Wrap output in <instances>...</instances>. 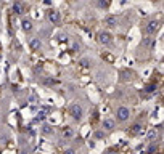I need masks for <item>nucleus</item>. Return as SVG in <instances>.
<instances>
[{
  "label": "nucleus",
  "instance_id": "obj_1",
  "mask_svg": "<svg viewBox=\"0 0 164 154\" xmlns=\"http://www.w3.org/2000/svg\"><path fill=\"white\" fill-rule=\"evenodd\" d=\"M69 114H71V117L74 119V120H80L82 119V116H84V109H82V106L79 104V103H74V104H71V108H69Z\"/></svg>",
  "mask_w": 164,
  "mask_h": 154
},
{
  "label": "nucleus",
  "instance_id": "obj_2",
  "mask_svg": "<svg viewBox=\"0 0 164 154\" xmlns=\"http://www.w3.org/2000/svg\"><path fill=\"white\" fill-rule=\"evenodd\" d=\"M116 117H118L119 122H126L130 117V109L126 108V106H119L118 111H116Z\"/></svg>",
  "mask_w": 164,
  "mask_h": 154
},
{
  "label": "nucleus",
  "instance_id": "obj_3",
  "mask_svg": "<svg viewBox=\"0 0 164 154\" xmlns=\"http://www.w3.org/2000/svg\"><path fill=\"white\" fill-rule=\"evenodd\" d=\"M97 40H98V44H101V45H109L113 42V37H111V34L109 32H100L98 34V37H97Z\"/></svg>",
  "mask_w": 164,
  "mask_h": 154
},
{
  "label": "nucleus",
  "instance_id": "obj_4",
  "mask_svg": "<svg viewBox=\"0 0 164 154\" xmlns=\"http://www.w3.org/2000/svg\"><path fill=\"white\" fill-rule=\"evenodd\" d=\"M158 27H159V21L151 19V21H148V24H146V27H145V32H146V34H155V32L158 31Z\"/></svg>",
  "mask_w": 164,
  "mask_h": 154
},
{
  "label": "nucleus",
  "instance_id": "obj_5",
  "mask_svg": "<svg viewBox=\"0 0 164 154\" xmlns=\"http://www.w3.org/2000/svg\"><path fill=\"white\" fill-rule=\"evenodd\" d=\"M48 21L53 23V24H58V23H60V13H58L57 10L48 11Z\"/></svg>",
  "mask_w": 164,
  "mask_h": 154
},
{
  "label": "nucleus",
  "instance_id": "obj_6",
  "mask_svg": "<svg viewBox=\"0 0 164 154\" xmlns=\"http://www.w3.org/2000/svg\"><path fill=\"white\" fill-rule=\"evenodd\" d=\"M50 113V108H42V109H40L39 111V113H37V116H36V122H40V120H44L45 117H47V114Z\"/></svg>",
  "mask_w": 164,
  "mask_h": 154
},
{
  "label": "nucleus",
  "instance_id": "obj_7",
  "mask_svg": "<svg viewBox=\"0 0 164 154\" xmlns=\"http://www.w3.org/2000/svg\"><path fill=\"white\" fill-rule=\"evenodd\" d=\"M105 26L109 27V29L116 27V26H118V18H114V16H106V18H105Z\"/></svg>",
  "mask_w": 164,
  "mask_h": 154
},
{
  "label": "nucleus",
  "instance_id": "obj_8",
  "mask_svg": "<svg viewBox=\"0 0 164 154\" xmlns=\"http://www.w3.org/2000/svg\"><path fill=\"white\" fill-rule=\"evenodd\" d=\"M29 47L32 50H40V47H42V42H40V39H37V37H32L29 40Z\"/></svg>",
  "mask_w": 164,
  "mask_h": 154
},
{
  "label": "nucleus",
  "instance_id": "obj_9",
  "mask_svg": "<svg viewBox=\"0 0 164 154\" xmlns=\"http://www.w3.org/2000/svg\"><path fill=\"white\" fill-rule=\"evenodd\" d=\"M21 26H23V31L24 32H31L32 31V21L31 19H23Z\"/></svg>",
  "mask_w": 164,
  "mask_h": 154
},
{
  "label": "nucleus",
  "instance_id": "obj_10",
  "mask_svg": "<svg viewBox=\"0 0 164 154\" xmlns=\"http://www.w3.org/2000/svg\"><path fill=\"white\" fill-rule=\"evenodd\" d=\"M114 125H116V122H114L113 119H105V120H103V129H105V130H113Z\"/></svg>",
  "mask_w": 164,
  "mask_h": 154
},
{
  "label": "nucleus",
  "instance_id": "obj_11",
  "mask_svg": "<svg viewBox=\"0 0 164 154\" xmlns=\"http://www.w3.org/2000/svg\"><path fill=\"white\" fill-rule=\"evenodd\" d=\"M142 129H143V127H142L140 124H134L129 132H130V135H139V133H142Z\"/></svg>",
  "mask_w": 164,
  "mask_h": 154
},
{
  "label": "nucleus",
  "instance_id": "obj_12",
  "mask_svg": "<svg viewBox=\"0 0 164 154\" xmlns=\"http://www.w3.org/2000/svg\"><path fill=\"white\" fill-rule=\"evenodd\" d=\"M40 132H42L44 135H53V127H52V125H48V124H45Z\"/></svg>",
  "mask_w": 164,
  "mask_h": 154
},
{
  "label": "nucleus",
  "instance_id": "obj_13",
  "mask_svg": "<svg viewBox=\"0 0 164 154\" xmlns=\"http://www.w3.org/2000/svg\"><path fill=\"white\" fill-rule=\"evenodd\" d=\"M13 11H15V15H21L23 13V5L19 2H15L13 3Z\"/></svg>",
  "mask_w": 164,
  "mask_h": 154
},
{
  "label": "nucleus",
  "instance_id": "obj_14",
  "mask_svg": "<svg viewBox=\"0 0 164 154\" xmlns=\"http://www.w3.org/2000/svg\"><path fill=\"white\" fill-rule=\"evenodd\" d=\"M73 135H74V132H73L71 127H64L63 129V136L64 138H73Z\"/></svg>",
  "mask_w": 164,
  "mask_h": 154
},
{
  "label": "nucleus",
  "instance_id": "obj_15",
  "mask_svg": "<svg viewBox=\"0 0 164 154\" xmlns=\"http://www.w3.org/2000/svg\"><path fill=\"white\" fill-rule=\"evenodd\" d=\"M79 64H80V66H84V67H87V66H90L92 63H90V60H87V58H82V60L79 61Z\"/></svg>",
  "mask_w": 164,
  "mask_h": 154
},
{
  "label": "nucleus",
  "instance_id": "obj_16",
  "mask_svg": "<svg viewBox=\"0 0 164 154\" xmlns=\"http://www.w3.org/2000/svg\"><path fill=\"white\" fill-rule=\"evenodd\" d=\"M97 5H98V7H100V8H106V7H108V5H109V2H103V0H100V2H98V3H97Z\"/></svg>",
  "mask_w": 164,
  "mask_h": 154
},
{
  "label": "nucleus",
  "instance_id": "obj_17",
  "mask_svg": "<svg viewBox=\"0 0 164 154\" xmlns=\"http://www.w3.org/2000/svg\"><path fill=\"white\" fill-rule=\"evenodd\" d=\"M155 88H156V85H148V87H146V92H148V93H153Z\"/></svg>",
  "mask_w": 164,
  "mask_h": 154
},
{
  "label": "nucleus",
  "instance_id": "obj_18",
  "mask_svg": "<svg viewBox=\"0 0 164 154\" xmlns=\"http://www.w3.org/2000/svg\"><path fill=\"white\" fill-rule=\"evenodd\" d=\"M155 136H156V132H155V130H150V133H148V138H150V140H153Z\"/></svg>",
  "mask_w": 164,
  "mask_h": 154
},
{
  "label": "nucleus",
  "instance_id": "obj_19",
  "mask_svg": "<svg viewBox=\"0 0 164 154\" xmlns=\"http://www.w3.org/2000/svg\"><path fill=\"white\" fill-rule=\"evenodd\" d=\"M63 154H76V151H74V149H66Z\"/></svg>",
  "mask_w": 164,
  "mask_h": 154
}]
</instances>
